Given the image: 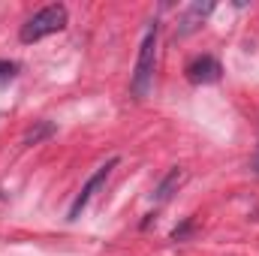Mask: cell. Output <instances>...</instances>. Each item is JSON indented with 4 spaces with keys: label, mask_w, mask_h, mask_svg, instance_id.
<instances>
[{
    "label": "cell",
    "mask_w": 259,
    "mask_h": 256,
    "mask_svg": "<svg viewBox=\"0 0 259 256\" xmlns=\"http://www.w3.org/2000/svg\"><path fill=\"white\" fill-rule=\"evenodd\" d=\"M52 133H55V127H52V124H42L39 130H33V133H27V139H24V145H36V142H39L42 136H52Z\"/></svg>",
    "instance_id": "52a82bcc"
},
{
    "label": "cell",
    "mask_w": 259,
    "mask_h": 256,
    "mask_svg": "<svg viewBox=\"0 0 259 256\" xmlns=\"http://www.w3.org/2000/svg\"><path fill=\"white\" fill-rule=\"evenodd\" d=\"M208 12H211V3H205V6H202V3H196V6H190V9H187V15L181 18L178 36H187L190 30H196V27H199V21H202V18H205Z\"/></svg>",
    "instance_id": "8992f818"
},
{
    "label": "cell",
    "mask_w": 259,
    "mask_h": 256,
    "mask_svg": "<svg viewBox=\"0 0 259 256\" xmlns=\"http://www.w3.org/2000/svg\"><path fill=\"white\" fill-rule=\"evenodd\" d=\"M15 72H18V64H12V61H0V81L12 78Z\"/></svg>",
    "instance_id": "ba28073f"
},
{
    "label": "cell",
    "mask_w": 259,
    "mask_h": 256,
    "mask_svg": "<svg viewBox=\"0 0 259 256\" xmlns=\"http://www.w3.org/2000/svg\"><path fill=\"white\" fill-rule=\"evenodd\" d=\"M66 18H69V15H66L64 3L42 6L36 15H30V18L21 24L18 39H21V42H36V39H42V36H49V33H58V30L66 27Z\"/></svg>",
    "instance_id": "7a4b0ae2"
},
{
    "label": "cell",
    "mask_w": 259,
    "mask_h": 256,
    "mask_svg": "<svg viewBox=\"0 0 259 256\" xmlns=\"http://www.w3.org/2000/svg\"><path fill=\"white\" fill-rule=\"evenodd\" d=\"M184 178H187V175H184V169H178V166H175V169H169V175H166V178L157 184V190H154V202H169V199L178 193V187L184 184Z\"/></svg>",
    "instance_id": "5b68a950"
},
{
    "label": "cell",
    "mask_w": 259,
    "mask_h": 256,
    "mask_svg": "<svg viewBox=\"0 0 259 256\" xmlns=\"http://www.w3.org/2000/svg\"><path fill=\"white\" fill-rule=\"evenodd\" d=\"M115 166H118V157L106 160V163H103V166H100V169H97V172L88 178V184L81 187V193H78V196L72 199V205H69V220H78V217H81V211L88 208V202L94 199V193L106 184V178L112 175V169H115Z\"/></svg>",
    "instance_id": "3957f363"
},
{
    "label": "cell",
    "mask_w": 259,
    "mask_h": 256,
    "mask_svg": "<svg viewBox=\"0 0 259 256\" xmlns=\"http://www.w3.org/2000/svg\"><path fill=\"white\" fill-rule=\"evenodd\" d=\"M154 64H157V24H151L142 36V46H139V58H136V72H133V81H130V91L136 100H142L154 81Z\"/></svg>",
    "instance_id": "6da1fadb"
},
{
    "label": "cell",
    "mask_w": 259,
    "mask_h": 256,
    "mask_svg": "<svg viewBox=\"0 0 259 256\" xmlns=\"http://www.w3.org/2000/svg\"><path fill=\"white\" fill-rule=\"evenodd\" d=\"M256 169H259V160H256Z\"/></svg>",
    "instance_id": "9c48e42d"
},
{
    "label": "cell",
    "mask_w": 259,
    "mask_h": 256,
    "mask_svg": "<svg viewBox=\"0 0 259 256\" xmlns=\"http://www.w3.org/2000/svg\"><path fill=\"white\" fill-rule=\"evenodd\" d=\"M184 72H187V78L193 84H214V81H220L223 66L217 64V58H211V55H199V58H193L184 66Z\"/></svg>",
    "instance_id": "277c9868"
}]
</instances>
